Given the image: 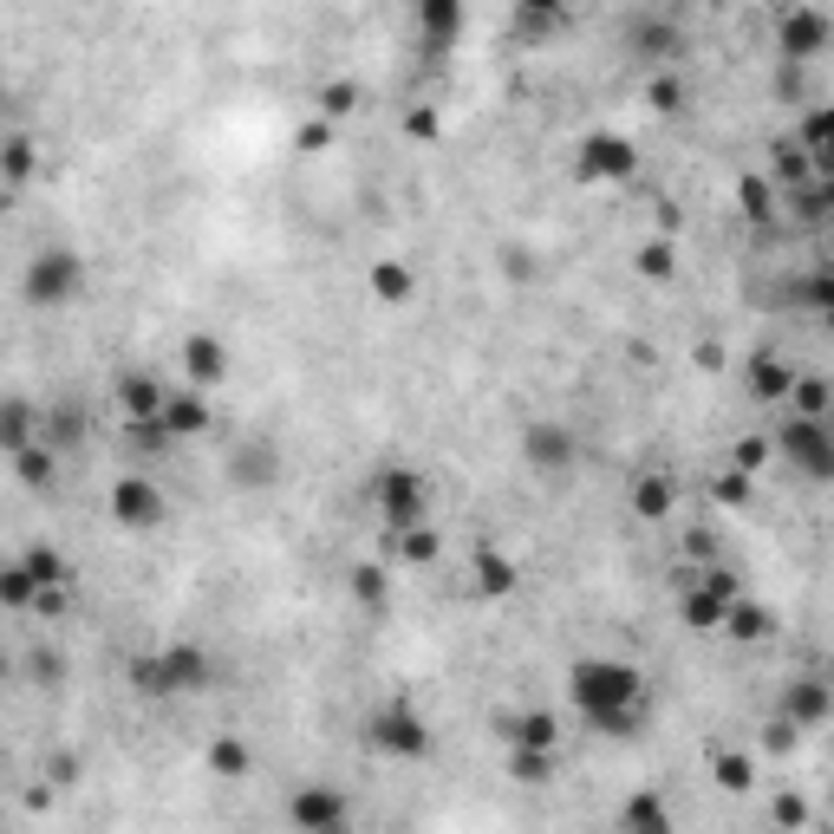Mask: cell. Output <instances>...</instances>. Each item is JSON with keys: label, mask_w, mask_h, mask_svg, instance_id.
I'll use <instances>...</instances> for the list:
<instances>
[{"label": "cell", "mask_w": 834, "mask_h": 834, "mask_svg": "<svg viewBox=\"0 0 834 834\" xmlns=\"http://www.w3.org/2000/svg\"><path fill=\"white\" fill-rule=\"evenodd\" d=\"M568 692H574V711H581L594 731H607V737H633L639 718H646V705H639V672L620 665V659H581V665L568 672Z\"/></svg>", "instance_id": "obj_1"}, {"label": "cell", "mask_w": 834, "mask_h": 834, "mask_svg": "<svg viewBox=\"0 0 834 834\" xmlns=\"http://www.w3.org/2000/svg\"><path fill=\"white\" fill-rule=\"evenodd\" d=\"M130 685H137L144 698H189V692H209V685H215V659H209L202 646L176 639V646H163V652H144V659L130 665Z\"/></svg>", "instance_id": "obj_2"}, {"label": "cell", "mask_w": 834, "mask_h": 834, "mask_svg": "<svg viewBox=\"0 0 834 834\" xmlns=\"http://www.w3.org/2000/svg\"><path fill=\"white\" fill-rule=\"evenodd\" d=\"M372 509H378V522L391 528V535H404V528H424V476L418 470H404V463H385L378 476H372Z\"/></svg>", "instance_id": "obj_3"}, {"label": "cell", "mask_w": 834, "mask_h": 834, "mask_svg": "<svg viewBox=\"0 0 834 834\" xmlns=\"http://www.w3.org/2000/svg\"><path fill=\"white\" fill-rule=\"evenodd\" d=\"M78 287H85V261H78L72 248L33 254V261H26V281H20V294H26L33 307H65Z\"/></svg>", "instance_id": "obj_4"}, {"label": "cell", "mask_w": 834, "mask_h": 834, "mask_svg": "<svg viewBox=\"0 0 834 834\" xmlns=\"http://www.w3.org/2000/svg\"><path fill=\"white\" fill-rule=\"evenodd\" d=\"M574 457H581L574 424H561V418H528L522 424V463L535 476H561V470H574Z\"/></svg>", "instance_id": "obj_5"}, {"label": "cell", "mask_w": 834, "mask_h": 834, "mask_svg": "<svg viewBox=\"0 0 834 834\" xmlns=\"http://www.w3.org/2000/svg\"><path fill=\"white\" fill-rule=\"evenodd\" d=\"M287 816H294L300 834H352V802L339 789H326V783H300L287 796Z\"/></svg>", "instance_id": "obj_6"}, {"label": "cell", "mask_w": 834, "mask_h": 834, "mask_svg": "<svg viewBox=\"0 0 834 834\" xmlns=\"http://www.w3.org/2000/svg\"><path fill=\"white\" fill-rule=\"evenodd\" d=\"M365 744L385 750V757H424L431 750V731H424V718L411 705H385V711L365 718Z\"/></svg>", "instance_id": "obj_7"}, {"label": "cell", "mask_w": 834, "mask_h": 834, "mask_svg": "<svg viewBox=\"0 0 834 834\" xmlns=\"http://www.w3.org/2000/svg\"><path fill=\"white\" fill-rule=\"evenodd\" d=\"M783 457L802 470V476H829L834 470V444H829V424H816V418H789L783 424Z\"/></svg>", "instance_id": "obj_8"}, {"label": "cell", "mask_w": 834, "mask_h": 834, "mask_svg": "<svg viewBox=\"0 0 834 834\" xmlns=\"http://www.w3.org/2000/svg\"><path fill=\"white\" fill-rule=\"evenodd\" d=\"M111 522L124 528H157L163 522V489L150 476H117L111 483Z\"/></svg>", "instance_id": "obj_9"}, {"label": "cell", "mask_w": 834, "mask_h": 834, "mask_svg": "<svg viewBox=\"0 0 834 834\" xmlns=\"http://www.w3.org/2000/svg\"><path fill=\"white\" fill-rule=\"evenodd\" d=\"M626 170H633V144H626V137L594 130V137L581 144V176H594V183H620Z\"/></svg>", "instance_id": "obj_10"}, {"label": "cell", "mask_w": 834, "mask_h": 834, "mask_svg": "<svg viewBox=\"0 0 834 834\" xmlns=\"http://www.w3.org/2000/svg\"><path fill=\"white\" fill-rule=\"evenodd\" d=\"M626 502H633V515H639V522H665V515L679 509V476H672V470H646V476L633 483V496H626Z\"/></svg>", "instance_id": "obj_11"}, {"label": "cell", "mask_w": 834, "mask_h": 834, "mask_svg": "<svg viewBox=\"0 0 834 834\" xmlns=\"http://www.w3.org/2000/svg\"><path fill=\"white\" fill-rule=\"evenodd\" d=\"M117 404H124V418H130L137 431H150V424L163 418V391H157L150 372H124V378H117Z\"/></svg>", "instance_id": "obj_12"}, {"label": "cell", "mask_w": 834, "mask_h": 834, "mask_svg": "<svg viewBox=\"0 0 834 834\" xmlns=\"http://www.w3.org/2000/svg\"><path fill=\"white\" fill-rule=\"evenodd\" d=\"M183 372H189L196 385H215V378L228 372V352H222V339H209V333H189V339H183Z\"/></svg>", "instance_id": "obj_13"}, {"label": "cell", "mask_w": 834, "mask_h": 834, "mask_svg": "<svg viewBox=\"0 0 834 834\" xmlns=\"http://www.w3.org/2000/svg\"><path fill=\"white\" fill-rule=\"evenodd\" d=\"M620 829H626V834H672V809H665V796H652V789L626 796V809H620Z\"/></svg>", "instance_id": "obj_14"}, {"label": "cell", "mask_w": 834, "mask_h": 834, "mask_svg": "<svg viewBox=\"0 0 834 834\" xmlns=\"http://www.w3.org/2000/svg\"><path fill=\"white\" fill-rule=\"evenodd\" d=\"M372 294H378L385 307H404V300L418 294V267H411V261H372Z\"/></svg>", "instance_id": "obj_15"}, {"label": "cell", "mask_w": 834, "mask_h": 834, "mask_svg": "<svg viewBox=\"0 0 834 834\" xmlns=\"http://www.w3.org/2000/svg\"><path fill=\"white\" fill-rule=\"evenodd\" d=\"M33 444V404L26 398H0V450H26Z\"/></svg>", "instance_id": "obj_16"}, {"label": "cell", "mask_w": 834, "mask_h": 834, "mask_svg": "<svg viewBox=\"0 0 834 834\" xmlns=\"http://www.w3.org/2000/svg\"><path fill=\"white\" fill-rule=\"evenodd\" d=\"M476 587H483L489 600L515 594V561H509V555H496V548H483V555H476Z\"/></svg>", "instance_id": "obj_17"}, {"label": "cell", "mask_w": 834, "mask_h": 834, "mask_svg": "<svg viewBox=\"0 0 834 834\" xmlns=\"http://www.w3.org/2000/svg\"><path fill=\"white\" fill-rule=\"evenodd\" d=\"M561 744V724L548 718V711H528V718H515V750H535V757H548Z\"/></svg>", "instance_id": "obj_18"}, {"label": "cell", "mask_w": 834, "mask_h": 834, "mask_svg": "<svg viewBox=\"0 0 834 834\" xmlns=\"http://www.w3.org/2000/svg\"><path fill=\"white\" fill-rule=\"evenodd\" d=\"M209 770H215L222 783H241V776L254 770V757H248L241 737H215V744H209Z\"/></svg>", "instance_id": "obj_19"}, {"label": "cell", "mask_w": 834, "mask_h": 834, "mask_svg": "<svg viewBox=\"0 0 834 834\" xmlns=\"http://www.w3.org/2000/svg\"><path fill=\"white\" fill-rule=\"evenodd\" d=\"M170 437H196L202 424H209V411H202V398H163V418H157Z\"/></svg>", "instance_id": "obj_20"}, {"label": "cell", "mask_w": 834, "mask_h": 834, "mask_svg": "<svg viewBox=\"0 0 834 834\" xmlns=\"http://www.w3.org/2000/svg\"><path fill=\"white\" fill-rule=\"evenodd\" d=\"M750 385H757V398H770V404H776V398H789V391H796V372H789V365H776V359H757V365H750Z\"/></svg>", "instance_id": "obj_21"}, {"label": "cell", "mask_w": 834, "mask_h": 834, "mask_svg": "<svg viewBox=\"0 0 834 834\" xmlns=\"http://www.w3.org/2000/svg\"><path fill=\"white\" fill-rule=\"evenodd\" d=\"M20 568H26V574H33V587H59V581H65V574H72V568H65V555H59V548H26V555H20Z\"/></svg>", "instance_id": "obj_22"}, {"label": "cell", "mask_w": 834, "mask_h": 834, "mask_svg": "<svg viewBox=\"0 0 834 834\" xmlns=\"http://www.w3.org/2000/svg\"><path fill=\"white\" fill-rule=\"evenodd\" d=\"M13 476H20L26 489H46V483H52V450H46V444H26V450L13 457Z\"/></svg>", "instance_id": "obj_23"}, {"label": "cell", "mask_w": 834, "mask_h": 834, "mask_svg": "<svg viewBox=\"0 0 834 834\" xmlns=\"http://www.w3.org/2000/svg\"><path fill=\"white\" fill-rule=\"evenodd\" d=\"M822 711H829V692H822V679H809V685H802V692L789 698V718H783V724L796 731V724H816Z\"/></svg>", "instance_id": "obj_24"}, {"label": "cell", "mask_w": 834, "mask_h": 834, "mask_svg": "<svg viewBox=\"0 0 834 834\" xmlns=\"http://www.w3.org/2000/svg\"><path fill=\"white\" fill-rule=\"evenodd\" d=\"M33 600H39L33 574H26L20 561H7V568H0V607H33Z\"/></svg>", "instance_id": "obj_25"}, {"label": "cell", "mask_w": 834, "mask_h": 834, "mask_svg": "<svg viewBox=\"0 0 834 834\" xmlns=\"http://www.w3.org/2000/svg\"><path fill=\"white\" fill-rule=\"evenodd\" d=\"M724 607H731V600H718V594H705V587H698V594L685 600V620H692L698 633H711V626H724Z\"/></svg>", "instance_id": "obj_26"}, {"label": "cell", "mask_w": 834, "mask_h": 834, "mask_svg": "<svg viewBox=\"0 0 834 834\" xmlns=\"http://www.w3.org/2000/svg\"><path fill=\"white\" fill-rule=\"evenodd\" d=\"M418 26H424L431 39H450V33L463 26V7H444V0H437V7H418Z\"/></svg>", "instance_id": "obj_27"}, {"label": "cell", "mask_w": 834, "mask_h": 834, "mask_svg": "<svg viewBox=\"0 0 834 834\" xmlns=\"http://www.w3.org/2000/svg\"><path fill=\"white\" fill-rule=\"evenodd\" d=\"M724 626H731L737 639H763V633H770V620H763L757 607H744V600H731V607H724Z\"/></svg>", "instance_id": "obj_28"}, {"label": "cell", "mask_w": 834, "mask_h": 834, "mask_svg": "<svg viewBox=\"0 0 834 834\" xmlns=\"http://www.w3.org/2000/svg\"><path fill=\"white\" fill-rule=\"evenodd\" d=\"M0 170H7L13 183L33 176V144H26V137H7V144H0Z\"/></svg>", "instance_id": "obj_29"}, {"label": "cell", "mask_w": 834, "mask_h": 834, "mask_svg": "<svg viewBox=\"0 0 834 834\" xmlns=\"http://www.w3.org/2000/svg\"><path fill=\"white\" fill-rule=\"evenodd\" d=\"M639 274L665 281V274H672V241H646V254H639Z\"/></svg>", "instance_id": "obj_30"}, {"label": "cell", "mask_w": 834, "mask_h": 834, "mask_svg": "<svg viewBox=\"0 0 834 834\" xmlns=\"http://www.w3.org/2000/svg\"><path fill=\"white\" fill-rule=\"evenodd\" d=\"M352 594H359L365 607H385V574H378V568H359V574H352Z\"/></svg>", "instance_id": "obj_31"}, {"label": "cell", "mask_w": 834, "mask_h": 834, "mask_svg": "<svg viewBox=\"0 0 834 834\" xmlns=\"http://www.w3.org/2000/svg\"><path fill=\"white\" fill-rule=\"evenodd\" d=\"M398 542H404V555H411V561H437V535H431V528H404Z\"/></svg>", "instance_id": "obj_32"}, {"label": "cell", "mask_w": 834, "mask_h": 834, "mask_svg": "<svg viewBox=\"0 0 834 834\" xmlns=\"http://www.w3.org/2000/svg\"><path fill=\"white\" fill-rule=\"evenodd\" d=\"M718 783L724 789H750V763L744 757H718Z\"/></svg>", "instance_id": "obj_33"}, {"label": "cell", "mask_w": 834, "mask_h": 834, "mask_svg": "<svg viewBox=\"0 0 834 834\" xmlns=\"http://www.w3.org/2000/svg\"><path fill=\"white\" fill-rule=\"evenodd\" d=\"M320 111H326V117H346V111H352V85H326V91H320Z\"/></svg>", "instance_id": "obj_34"}, {"label": "cell", "mask_w": 834, "mask_h": 834, "mask_svg": "<svg viewBox=\"0 0 834 834\" xmlns=\"http://www.w3.org/2000/svg\"><path fill=\"white\" fill-rule=\"evenodd\" d=\"M7 672H13V665H7V652H0V679H7Z\"/></svg>", "instance_id": "obj_35"}]
</instances>
